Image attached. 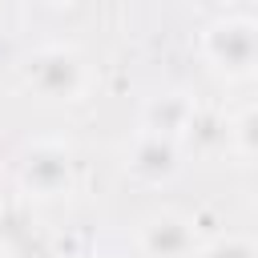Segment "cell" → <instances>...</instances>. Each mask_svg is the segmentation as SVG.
Returning a JSON list of instances; mask_svg holds the SVG:
<instances>
[{
  "label": "cell",
  "instance_id": "cell-11",
  "mask_svg": "<svg viewBox=\"0 0 258 258\" xmlns=\"http://www.w3.org/2000/svg\"><path fill=\"white\" fill-rule=\"evenodd\" d=\"M89 258H93V254H89Z\"/></svg>",
  "mask_w": 258,
  "mask_h": 258
},
{
  "label": "cell",
  "instance_id": "cell-3",
  "mask_svg": "<svg viewBox=\"0 0 258 258\" xmlns=\"http://www.w3.org/2000/svg\"><path fill=\"white\" fill-rule=\"evenodd\" d=\"M73 169H77V161H73L69 145L44 137V141H32L20 153V161H16V185H20L24 198L48 202V198H60V194L73 189Z\"/></svg>",
  "mask_w": 258,
  "mask_h": 258
},
{
  "label": "cell",
  "instance_id": "cell-5",
  "mask_svg": "<svg viewBox=\"0 0 258 258\" xmlns=\"http://www.w3.org/2000/svg\"><path fill=\"white\" fill-rule=\"evenodd\" d=\"M177 157H181V149H177V141H169V137H157V133H137L133 137V145H129V173L133 177H141V181H165V177H173L177 173Z\"/></svg>",
  "mask_w": 258,
  "mask_h": 258
},
{
  "label": "cell",
  "instance_id": "cell-10",
  "mask_svg": "<svg viewBox=\"0 0 258 258\" xmlns=\"http://www.w3.org/2000/svg\"><path fill=\"white\" fill-rule=\"evenodd\" d=\"M0 258H16V254H0Z\"/></svg>",
  "mask_w": 258,
  "mask_h": 258
},
{
  "label": "cell",
  "instance_id": "cell-7",
  "mask_svg": "<svg viewBox=\"0 0 258 258\" xmlns=\"http://www.w3.org/2000/svg\"><path fill=\"white\" fill-rule=\"evenodd\" d=\"M181 141H189L198 153H222L226 145H234V117H226L214 105H198Z\"/></svg>",
  "mask_w": 258,
  "mask_h": 258
},
{
  "label": "cell",
  "instance_id": "cell-1",
  "mask_svg": "<svg viewBox=\"0 0 258 258\" xmlns=\"http://www.w3.org/2000/svg\"><path fill=\"white\" fill-rule=\"evenodd\" d=\"M202 52L226 77H254L258 73V20L246 12H226L210 20L202 32Z\"/></svg>",
  "mask_w": 258,
  "mask_h": 258
},
{
  "label": "cell",
  "instance_id": "cell-8",
  "mask_svg": "<svg viewBox=\"0 0 258 258\" xmlns=\"http://www.w3.org/2000/svg\"><path fill=\"white\" fill-rule=\"evenodd\" d=\"M234 149L242 157H258V105H246L234 117Z\"/></svg>",
  "mask_w": 258,
  "mask_h": 258
},
{
  "label": "cell",
  "instance_id": "cell-4",
  "mask_svg": "<svg viewBox=\"0 0 258 258\" xmlns=\"http://www.w3.org/2000/svg\"><path fill=\"white\" fill-rule=\"evenodd\" d=\"M137 246L145 258H198L202 238L189 218L181 214H153L137 230Z\"/></svg>",
  "mask_w": 258,
  "mask_h": 258
},
{
  "label": "cell",
  "instance_id": "cell-6",
  "mask_svg": "<svg viewBox=\"0 0 258 258\" xmlns=\"http://www.w3.org/2000/svg\"><path fill=\"white\" fill-rule=\"evenodd\" d=\"M194 101L181 97V93H165V97H153L145 105V133H157V137H169V141H181L189 121H194Z\"/></svg>",
  "mask_w": 258,
  "mask_h": 258
},
{
  "label": "cell",
  "instance_id": "cell-2",
  "mask_svg": "<svg viewBox=\"0 0 258 258\" xmlns=\"http://www.w3.org/2000/svg\"><path fill=\"white\" fill-rule=\"evenodd\" d=\"M24 85L40 101H81L89 89V64L69 44H44L24 60Z\"/></svg>",
  "mask_w": 258,
  "mask_h": 258
},
{
  "label": "cell",
  "instance_id": "cell-9",
  "mask_svg": "<svg viewBox=\"0 0 258 258\" xmlns=\"http://www.w3.org/2000/svg\"><path fill=\"white\" fill-rule=\"evenodd\" d=\"M202 258H258V250H254L250 238L226 234V238H214V242L202 250Z\"/></svg>",
  "mask_w": 258,
  "mask_h": 258
}]
</instances>
